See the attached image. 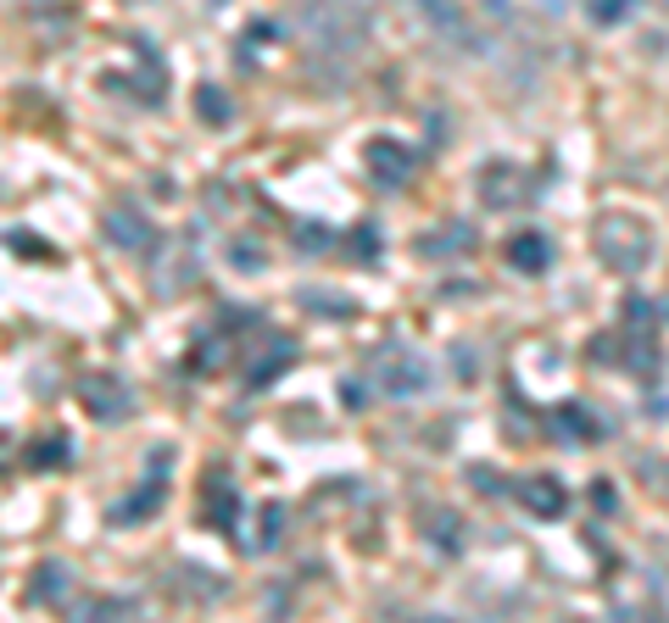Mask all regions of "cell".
Instances as JSON below:
<instances>
[{"label": "cell", "instance_id": "cell-13", "mask_svg": "<svg viewBox=\"0 0 669 623\" xmlns=\"http://www.w3.org/2000/svg\"><path fill=\"white\" fill-rule=\"evenodd\" d=\"M558 429H563V434H592V423H585V412H580L574 401L558 407Z\"/></svg>", "mask_w": 669, "mask_h": 623}, {"label": "cell", "instance_id": "cell-12", "mask_svg": "<svg viewBox=\"0 0 669 623\" xmlns=\"http://www.w3.org/2000/svg\"><path fill=\"white\" fill-rule=\"evenodd\" d=\"M62 579H67V574H62L56 563H45V568L34 574V601H56V596H62Z\"/></svg>", "mask_w": 669, "mask_h": 623}, {"label": "cell", "instance_id": "cell-4", "mask_svg": "<svg viewBox=\"0 0 669 623\" xmlns=\"http://www.w3.org/2000/svg\"><path fill=\"white\" fill-rule=\"evenodd\" d=\"M374 379H380L385 390L407 396V390L425 385V363H418V356H407V351H385V363H374Z\"/></svg>", "mask_w": 669, "mask_h": 623}, {"label": "cell", "instance_id": "cell-1", "mask_svg": "<svg viewBox=\"0 0 669 623\" xmlns=\"http://www.w3.org/2000/svg\"><path fill=\"white\" fill-rule=\"evenodd\" d=\"M597 256L614 267V274H636V267L652 256V234H647V223H636V218H625V212L597 218Z\"/></svg>", "mask_w": 669, "mask_h": 623}, {"label": "cell", "instance_id": "cell-9", "mask_svg": "<svg viewBox=\"0 0 669 623\" xmlns=\"http://www.w3.org/2000/svg\"><path fill=\"white\" fill-rule=\"evenodd\" d=\"M151 507H162V485H140V490H134V501L112 507V523H140Z\"/></svg>", "mask_w": 669, "mask_h": 623}, {"label": "cell", "instance_id": "cell-17", "mask_svg": "<svg viewBox=\"0 0 669 623\" xmlns=\"http://www.w3.org/2000/svg\"><path fill=\"white\" fill-rule=\"evenodd\" d=\"M592 501H597V512H614V485L597 479V485H592Z\"/></svg>", "mask_w": 669, "mask_h": 623}, {"label": "cell", "instance_id": "cell-3", "mask_svg": "<svg viewBox=\"0 0 669 623\" xmlns=\"http://www.w3.org/2000/svg\"><path fill=\"white\" fill-rule=\"evenodd\" d=\"M519 501H525V512H536V518H563V512H569V490H563L552 474L519 479Z\"/></svg>", "mask_w": 669, "mask_h": 623}, {"label": "cell", "instance_id": "cell-19", "mask_svg": "<svg viewBox=\"0 0 669 623\" xmlns=\"http://www.w3.org/2000/svg\"><path fill=\"white\" fill-rule=\"evenodd\" d=\"M234 262H263V251H257V245H245V240H240V245H234Z\"/></svg>", "mask_w": 669, "mask_h": 623}, {"label": "cell", "instance_id": "cell-7", "mask_svg": "<svg viewBox=\"0 0 669 623\" xmlns=\"http://www.w3.org/2000/svg\"><path fill=\"white\" fill-rule=\"evenodd\" d=\"M84 401H90L96 418H123V412H129V396H123L118 379H112V385H107V379H84Z\"/></svg>", "mask_w": 669, "mask_h": 623}, {"label": "cell", "instance_id": "cell-10", "mask_svg": "<svg viewBox=\"0 0 669 623\" xmlns=\"http://www.w3.org/2000/svg\"><path fill=\"white\" fill-rule=\"evenodd\" d=\"M196 118H207L212 129L229 123V101H223V89H218V84H201V89H196Z\"/></svg>", "mask_w": 669, "mask_h": 623}, {"label": "cell", "instance_id": "cell-8", "mask_svg": "<svg viewBox=\"0 0 669 623\" xmlns=\"http://www.w3.org/2000/svg\"><path fill=\"white\" fill-rule=\"evenodd\" d=\"M107 234H112L123 251H140V245L151 240V234H145V218H140L134 207H112V212H107Z\"/></svg>", "mask_w": 669, "mask_h": 623}, {"label": "cell", "instance_id": "cell-15", "mask_svg": "<svg viewBox=\"0 0 669 623\" xmlns=\"http://www.w3.org/2000/svg\"><path fill=\"white\" fill-rule=\"evenodd\" d=\"M62 457H67V440H45L40 452H34V463H40V468H51V463H62Z\"/></svg>", "mask_w": 669, "mask_h": 623}, {"label": "cell", "instance_id": "cell-18", "mask_svg": "<svg viewBox=\"0 0 669 623\" xmlns=\"http://www.w3.org/2000/svg\"><path fill=\"white\" fill-rule=\"evenodd\" d=\"M352 245H358V256H374V223H363V229H358V240H352Z\"/></svg>", "mask_w": 669, "mask_h": 623}, {"label": "cell", "instance_id": "cell-5", "mask_svg": "<svg viewBox=\"0 0 669 623\" xmlns=\"http://www.w3.org/2000/svg\"><path fill=\"white\" fill-rule=\"evenodd\" d=\"M508 262L519 267V274H547V262H552V245H547L536 229H525V234H514V240H508Z\"/></svg>", "mask_w": 669, "mask_h": 623}, {"label": "cell", "instance_id": "cell-16", "mask_svg": "<svg viewBox=\"0 0 669 623\" xmlns=\"http://www.w3.org/2000/svg\"><path fill=\"white\" fill-rule=\"evenodd\" d=\"M625 18V0H603V7H592V23H619Z\"/></svg>", "mask_w": 669, "mask_h": 623}, {"label": "cell", "instance_id": "cell-2", "mask_svg": "<svg viewBox=\"0 0 669 623\" xmlns=\"http://www.w3.org/2000/svg\"><path fill=\"white\" fill-rule=\"evenodd\" d=\"M369 173L380 178L385 190H402L407 178H413V151L402 140H374L369 145Z\"/></svg>", "mask_w": 669, "mask_h": 623}, {"label": "cell", "instance_id": "cell-6", "mask_svg": "<svg viewBox=\"0 0 669 623\" xmlns=\"http://www.w3.org/2000/svg\"><path fill=\"white\" fill-rule=\"evenodd\" d=\"M201 523H212V529H229V534H234V490H229V474H223V468L212 474V490L201 496Z\"/></svg>", "mask_w": 669, "mask_h": 623}, {"label": "cell", "instance_id": "cell-14", "mask_svg": "<svg viewBox=\"0 0 669 623\" xmlns=\"http://www.w3.org/2000/svg\"><path fill=\"white\" fill-rule=\"evenodd\" d=\"M452 245H469V234L458 229V234H441V240H418V251H425V256H441V251H452Z\"/></svg>", "mask_w": 669, "mask_h": 623}, {"label": "cell", "instance_id": "cell-11", "mask_svg": "<svg viewBox=\"0 0 669 623\" xmlns=\"http://www.w3.org/2000/svg\"><path fill=\"white\" fill-rule=\"evenodd\" d=\"M73 623H123V607L112 596H96V601H78L73 607Z\"/></svg>", "mask_w": 669, "mask_h": 623}]
</instances>
